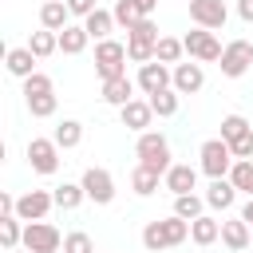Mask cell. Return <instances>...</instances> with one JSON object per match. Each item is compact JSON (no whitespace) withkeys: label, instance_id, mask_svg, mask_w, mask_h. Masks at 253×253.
Listing matches in <instances>:
<instances>
[{"label":"cell","instance_id":"23","mask_svg":"<svg viewBox=\"0 0 253 253\" xmlns=\"http://www.w3.org/2000/svg\"><path fill=\"white\" fill-rule=\"evenodd\" d=\"M83 28H87V36L99 43V40H111V32H115V12H107V8H95L87 20H83Z\"/></svg>","mask_w":253,"mask_h":253},{"label":"cell","instance_id":"27","mask_svg":"<svg viewBox=\"0 0 253 253\" xmlns=\"http://www.w3.org/2000/svg\"><path fill=\"white\" fill-rule=\"evenodd\" d=\"M28 47L36 51V59H47V55H55V51H59V32L40 28V32H32V36H28Z\"/></svg>","mask_w":253,"mask_h":253},{"label":"cell","instance_id":"37","mask_svg":"<svg viewBox=\"0 0 253 253\" xmlns=\"http://www.w3.org/2000/svg\"><path fill=\"white\" fill-rule=\"evenodd\" d=\"M245 130H249V119H245V115H225V119H221V138H225V142L241 138Z\"/></svg>","mask_w":253,"mask_h":253},{"label":"cell","instance_id":"42","mask_svg":"<svg viewBox=\"0 0 253 253\" xmlns=\"http://www.w3.org/2000/svg\"><path fill=\"white\" fill-rule=\"evenodd\" d=\"M4 213H16V198H12L8 190L0 194V217H4Z\"/></svg>","mask_w":253,"mask_h":253},{"label":"cell","instance_id":"26","mask_svg":"<svg viewBox=\"0 0 253 253\" xmlns=\"http://www.w3.org/2000/svg\"><path fill=\"white\" fill-rule=\"evenodd\" d=\"M0 245H4L8 253L24 245V217H16V213H4V217H0Z\"/></svg>","mask_w":253,"mask_h":253},{"label":"cell","instance_id":"25","mask_svg":"<svg viewBox=\"0 0 253 253\" xmlns=\"http://www.w3.org/2000/svg\"><path fill=\"white\" fill-rule=\"evenodd\" d=\"M51 194H55V206H59V210H67V213H71V210H79V206L87 202L83 182H63V186H55Z\"/></svg>","mask_w":253,"mask_h":253},{"label":"cell","instance_id":"6","mask_svg":"<svg viewBox=\"0 0 253 253\" xmlns=\"http://www.w3.org/2000/svg\"><path fill=\"white\" fill-rule=\"evenodd\" d=\"M24 249L32 253H59L63 249V233L43 217V221H24Z\"/></svg>","mask_w":253,"mask_h":253},{"label":"cell","instance_id":"36","mask_svg":"<svg viewBox=\"0 0 253 253\" xmlns=\"http://www.w3.org/2000/svg\"><path fill=\"white\" fill-rule=\"evenodd\" d=\"M63 253H95V241H91V233H83V229H71V233L63 237Z\"/></svg>","mask_w":253,"mask_h":253},{"label":"cell","instance_id":"7","mask_svg":"<svg viewBox=\"0 0 253 253\" xmlns=\"http://www.w3.org/2000/svg\"><path fill=\"white\" fill-rule=\"evenodd\" d=\"M217 67H221L225 79H241L253 67V43L249 40H229L225 51H221V59H217Z\"/></svg>","mask_w":253,"mask_h":253},{"label":"cell","instance_id":"46","mask_svg":"<svg viewBox=\"0 0 253 253\" xmlns=\"http://www.w3.org/2000/svg\"><path fill=\"white\" fill-rule=\"evenodd\" d=\"M249 249H253V241H249Z\"/></svg>","mask_w":253,"mask_h":253},{"label":"cell","instance_id":"41","mask_svg":"<svg viewBox=\"0 0 253 253\" xmlns=\"http://www.w3.org/2000/svg\"><path fill=\"white\" fill-rule=\"evenodd\" d=\"M134 8H138V16H154L158 12V0H130Z\"/></svg>","mask_w":253,"mask_h":253},{"label":"cell","instance_id":"9","mask_svg":"<svg viewBox=\"0 0 253 253\" xmlns=\"http://www.w3.org/2000/svg\"><path fill=\"white\" fill-rule=\"evenodd\" d=\"M134 83H138V91H142V95L166 91V87H174V67H170V63H158V59H150V63H138V75H134Z\"/></svg>","mask_w":253,"mask_h":253},{"label":"cell","instance_id":"10","mask_svg":"<svg viewBox=\"0 0 253 253\" xmlns=\"http://www.w3.org/2000/svg\"><path fill=\"white\" fill-rule=\"evenodd\" d=\"M51 206H55V194H51V190H24V194L16 198V217H24V221H43V217L51 213Z\"/></svg>","mask_w":253,"mask_h":253},{"label":"cell","instance_id":"18","mask_svg":"<svg viewBox=\"0 0 253 253\" xmlns=\"http://www.w3.org/2000/svg\"><path fill=\"white\" fill-rule=\"evenodd\" d=\"M237 202V186L229 182V178H210V186H206V206L210 210H229Z\"/></svg>","mask_w":253,"mask_h":253},{"label":"cell","instance_id":"44","mask_svg":"<svg viewBox=\"0 0 253 253\" xmlns=\"http://www.w3.org/2000/svg\"><path fill=\"white\" fill-rule=\"evenodd\" d=\"M241 217H245V221H249V225H253V198H249V202H245V206H241Z\"/></svg>","mask_w":253,"mask_h":253},{"label":"cell","instance_id":"15","mask_svg":"<svg viewBox=\"0 0 253 253\" xmlns=\"http://www.w3.org/2000/svg\"><path fill=\"white\" fill-rule=\"evenodd\" d=\"M249 241H253V225H249L245 217H229V221H221V245H225V249L245 253Z\"/></svg>","mask_w":253,"mask_h":253},{"label":"cell","instance_id":"1","mask_svg":"<svg viewBox=\"0 0 253 253\" xmlns=\"http://www.w3.org/2000/svg\"><path fill=\"white\" fill-rule=\"evenodd\" d=\"M186 237H190V221L178 217V213H170V217H162V221H146V229H142V245H146V253L174 249V245H182Z\"/></svg>","mask_w":253,"mask_h":253},{"label":"cell","instance_id":"33","mask_svg":"<svg viewBox=\"0 0 253 253\" xmlns=\"http://www.w3.org/2000/svg\"><path fill=\"white\" fill-rule=\"evenodd\" d=\"M24 103H28V115H32V119H51V115H55V107H59L55 91H43V95H28Z\"/></svg>","mask_w":253,"mask_h":253},{"label":"cell","instance_id":"4","mask_svg":"<svg viewBox=\"0 0 253 253\" xmlns=\"http://www.w3.org/2000/svg\"><path fill=\"white\" fill-rule=\"evenodd\" d=\"M126 43H119V40H99L95 43V71H99V79H119V75H126Z\"/></svg>","mask_w":253,"mask_h":253},{"label":"cell","instance_id":"38","mask_svg":"<svg viewBox=\"0 0 253 253\" xmlns=\"http://www.w3.org/2000/svg\"><path fill=\"white\" fill-rule=\"evenodd\" d=\"M43 91H55V83H51V75H43V71H36V75H28V79H24V99H28V95H43Z\"/></svg>","mask_w":253,"mask_h":253},{"label":"cell","instance_id":"31","mask_svg":"<svg viewBox=\"0 0 253 253\" xmlns=\"http://www.w3.org/2000/svg\"><path fill=\"white\" fill-rule=\"evenodd\" d=\"M174 213L186 217V221L202 217V213H206V194H178V198H174Z\"/></svg>","mask_w":253,"mask_h":253},{"label":"cell","instance_id":"30","mask_svg":"<svg viewBox=\"0 0 253 253\" xmlns=\"http://www.w3.org/2000/svg\"><path fill=\"white\" fill-rule=\"evenodd\" d=\"M158 182H162V174H154V170H146V166H134V170H130V190H134L138 198H150V194L158 190Z\"/></svg>","mask_w":253,"mask_h":253},{"label":"cell","instance_id":"35","mask_svg":"<svg viewBox=\"0 0 253 253\" xmlns=\"http://www.w3.org/2000/svg\"><path fill=\"white\" fill-rule=\"evenodd\" d=\"M111 12H115V24H119L123 32H130V28L142 20V16H138V8H134L130 0H115V8H111Z\"/></svg>","mask_w":253,"mask_h":253},{"label":"cell","instance_id":"45","mask_svg":"<svg viewBox=\"0 0 253 253\" xmlns=\"http://www.w3.org/2000/svg\"><path fill=\"white\" fill-rule=\"evenodd\" d=\"M12 253H32V249H24V245H20V249H12Z\"/></svg>","mask_w":253,"mask_h":253},{"label":"cell","instance_id":"21","mask_svg":"<svg viewBox=\"0 0 253 253\" xmlns=\"http://www.w3.org/2000/svg\"><path fill=\"white\" fill-rule=\"evenodd\" d=\"M71 24V8L63 0H43L40 8V28H51V32H63Z\"/></svg>","mask_w":253,"mask_h":253},{"label":"cell","instance_id":"11","mask_svg":"<svg viewBox=\"0 0 253 253\" xmlns=\"http://www.w3.org/2000/svg\"><path fill=\"white\" fill-rule=\"evenodd\" d=\"M28 166L36 174H55L59 170V142L55 138H32L28 142Z\"/></svg>","mask_w":253,"mask_h":253},{"label":"cell","instance_id":"39","mask_svg":"<svg viewBox=\"0 0 253 253\" xmlns=\"http://www.w3.org/2000/svg\"><path fill=\"white\" fill-rule=\"evenodd\" d=\"M229 146H233V158H253V126H249L241 138H233Z\"/></svg>","mask_w":253,"mask_h":253},{"label":"cell","instance_id":"32","mask_svg":"<svg viewBox=\"0 0 253 253\" xmlns=\"http://www.w3.org/2000/svg\"><path fill=\"white\" fill-rule=\"evenodd\" d=\"M182 55H186V43H182V40H174V36H162V40H158V47H154V59H158V63H170V67H174V63H182Z\"/></svg>","mask_w":253,"mask_h":253},{"label":"cell","instance_id":"16","mask_svg":"<svg viewBox=\"0 0 253 253\" xmlns=\"http://www.w3.org/2000/svg\"><path fill=\"white\" fill-rule=\"evenodd\" d=\"M162 182H166V190H170L174 198H178V194H194V190H198V170H194L190 162H174Z\"/></svg>","mask_w":253,"mask_h":253},{"label":"cell","instance_id":"14","mask_svg":"<svg viewBox=\"0 0 253 253\" xmlns=\"http://www.w3.org/2000/svg\"><path fill=\"white\" fill-rule=\"evenodd\" d=\"M202 87H206V71H202L198 59L174 63V91H178V95H198Z\"/></svg>","mask_w":253,"mask_h":253},{"label":"cell","instance_id":"20","mask_svg":"<svg viewBox=\"0 0 253 253\" xmlns=\"http://www.w3.org/2000/svg\"><path fill=\"white\" fill-rule=\"evenodd\" d=\"M190 241L194 245H213V241H221V221L217 217H210V213H202V217H194L190 221Z\"/></svg>","mask_w":253,"mask_h":253},{"label":"cell","instance_id":"19","mask_svg":"<svg viewBox=\"0 0 253 253\" xmlns=\"http://www.w3.org/2000/svg\"><path fill=\"white\" fill-rule=\"evenodd\" d=\"M4 63H8V71L16 75V79H28V75H36V51L24 43V47H8V55H4Z\"/></svg>","mask_w":253,"mask_h":253},{"label":"cell","instance_id":"22","mask_svg":"<svg viewBox=\"0 0 253 253\" xmlns=\"http://www.w3.org/2000/svg\"><path fill=\"white\" fill-rule=\"evenodd\" d=\"M154 47H158L154 36L126 32V55H130V63H150V59H154Z\"/></svg>","mask_w":253,"mask_h":253},{"label":"cell","instance_id":"43","mask_svg":"<svg viewBox=\"0 0 253 253\" xmlns=\"http://www.w3.org/2000/svg\"><path fill=\"white\" fill-rule=\"evenodd\" d=\"M237 16H241L245 24H253V0H237Z\"/></svg>","mask_w":253,"mask_h":253},{"label":"cell","instance_id":"12","mask_svg":"<svg viewBox=\"0 0 253 253\" xmlns=\"http://www.w3.org/2000/svg\"><path fill=\"white\" fill-rule=\"evenodd\" d=\"M190 20H194V28L217 32V28H225L229 8H225V0H190Z\"/></svg>","mask_w":253,"mask_h":253},{"label":"cell","instance_id":"8","mask_svg":"<svg viewBox=\"0 0 253 253\" xmlns=\"http://www.w3.org/2000/svg\"><path fill=\"white\" fill-rule=\"evenodd\" d=\"M79 182H83V190H87V202H95V206H111V202H115V178H111V170L87 166Z\"/></svg>","mask_w":253,"mask_h":253},{"label":"cell","instance_id":"17","mask_svg":"<svg viewBox=\"0 0 253 253\" xmlns=\"http://www.w3.org/2000/svg\"><path fill=\"white\" fill-rule=\"evenodd\" d=\"M134 79L130 75H119V79H103V103H111V107H126L130 99H134Z\"/></svg>","mask_w":253,"mask_h":253},{"label":"cell","instance_id":"13","mask_svg":"<svg viewBox=\"0 0 253 253\" xmlns=\"http://www.w3.org/2000/svg\"><path fill=\"white\" fill-rule=\"evenodd\" d=\"M119 119H123L126 130L142 134V130H150V123H154V107H150V99H130L126 107H119Z\"/></svg>","mask_w":253,"mask_h":253},{"label":"cell","instance_id":"29","mask_svg":"<svg viewBox=\"0 0 253 253\" xmlns=\"http://www.w3.org/2000/svg\"><path fill=\"white\" fill-rule=\"evenodd\" d=\"M51 138L59 142V150H75V146L83 142V123H79V119H63Z\"/></svg>","mask_w":253,"mask_h":253},{"label":"cell","instance_id":"2","mask_svg":"<svg viewBox=\"0 0 253 253\" xmlns=\"http://www.w3.org/2000/svg\"><path fill=\"white\" fill-rule=\"evenodd\" d=\"M134 158H138V166H146V170H154V174H162V178H166V170L174 166L170 142H166V134H158V130H142V134H138Z\"/></svg>","mask_w":253,"mask_h":253},{"label":"cell","instance_id":"3","mask_svg":"<svg viewBox=\"0 0 253 253\" xmlns=\"http://www.w3.org/2000/svg\"><path fill=\"white\" fill-rule=\"evenodd\" d=\"M233 146L217 134V138H206L202 142V150H198V170L206 174V178H229V170H233Z\"/></svg>","mask_w":253,"mask_h":253},{"label":"cell","instance_id":"5","mask_svg":"<svg viewBox=\"0 0 253 253\" xmlns=\"http://www.w3.org/2000/svg\"><path fill=\"white\" fill-rule=\"evenodd\" d=\"M182 43H186V55H190V59H198V63H217V59H221V51H225V43H221L210 28H194V32H186V36H182Z\"/></svg>","mask_w":253,"mask_h":253},{"label":"cell","instance_id":"24","mask_svg":"<svg viewBox=\"0 0 253 253\" xmlns=\"http://www.w3.org/2000/svg\"><path fill=\"white\" fill-rule=\"evenodd\" d=\"M87 43H91V36H87L83 24H67L59 32V51L63 55H79V51H87Z\"/></svg>","mask_w":253,"mask_h":253},{"label":"cell","instance_id":"40","mask_svg":"<svg viewBox=\"0 0 253 253\" xmlns=\"http://www.w3.org/2000/svg\"><path fill=\"white\" fill-rule=\"evenodd\" d=\"M63 4H67V8H71V16H79V20H87V16L99 8L95 0H63Z\"/></svg>","mask_w":253,"mask_h":253},{"label":"cell","instance_id":"34","mask_svg":"<svg viewBox=\"0 0 253 253\" xmlns=\"http://www.w3.org/2000/svg\"><path fill=\"white\" fill-rule=\"evenodd\" d=\"M229 182H233L241 194H249V198H253V158H237V162H233V170H229Z\"/></svg>","mask_w":253,"mask_h":253},{"label":"cell","instance_id":"28","mask_svg":"<svg viewBox=\"0 0 253 253\" xmlns=\"http://www.w3.org/2000/svg\"><path fill=\"white\" fill-rule=\"evenodd\" d=\"M146 99H150V107H154V115H158V119H174V115H178V103H182V95H178L174 87L154 91V95H146Z\"/></svg>","mask_w":253,"mask_h":253}]
</instances>
